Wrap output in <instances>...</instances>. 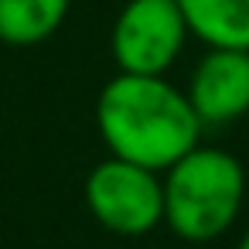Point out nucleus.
<instances>
[{
  "mask_svg": "<svg viewBox=\"0 0 249 249\" xmlns=\"http://www.w3.org/2000/svg\"><path fill=\"white\" fill-rule=\"evenodd\" d=\"M188 99L201 123L225 126L249 113V52L208 48L188 79Z\"/></svg>",
  "mask_w": 249,
  "mask_h": 249,
  "instance_id": "obj_5",
  "label": "nucleus"
},
{
  "mask_svg": "<svg viewBox=\"0 0 249 249\" xmlns=\"http://www.w3.org/2000/svg\"><path fill=\"white\" fill-rule=\"evenodd\" d=\"M235 249H249V229L242 232V239H239V246H235Z\"/></svg>",
  "mask_w": 249,
  "mask_h": 249,
  "instance_id": "obj_8",
  "label": "nucleus"
},
{
  "mask_svg": "<svg viewBox=\"0 0 249 249\" xmlns=\"http://www.w3.org/2000/svg\"><path fill=\"white\" fill-rule=\"evenodd\" d=\"M72 0H0V41L28 48L48 41L65 14Z\"/></svg>",
  "mask_w": 249,
  "mask_h": 249,
  "instance_id": "obj_7",
  "label": "nucleus"
},
{
  "mask_svg": "<svg viewBox=\"0 0 249 249\" xmlns=\"http://www.w3.org/2000/svg\"><path fill=\"white\" fill-rule=\"evenodd\" d=\"M86 205L103 229L147 235L164 222V174L109 154L86 178Z\"/></svg>",
  "mask_w": 249,
  "mask_h": 249,
  "instance_id": "obj_3",
  "label": "nucleus"
},
{
  "mask_svg": "<svg viewBox=\"0 0 249 249\" xmlns=\"http://www.w3.org/2000/svg\"><path fill=\"white\" fill-rule=\"evenodd\" d=\"M191 38L208 48L249 52V0H178Z\"/></svg>",
  "mask_w": 249,
  "mask_h": 249,
  "instance_id": "obj_6",
  "label": "nucleus"
},
{
  "mask_svg": "<svg viewBox=\"0 0 249 249\" xmlns=\"http://www.w3.org/2000/svg\"><path fill=\"white\" fill-rule=\"evenodd\" d=\"M96 126L113 157L167 171L201 140V120L184 89L164 75L120 72L96 99Z\"/></svg>",
  "mask_w": 249,
  "mask_h": 249,
  "instance_id": "obj_1",
  "label": "nucleus"
},
{
  "mask_svg": "<svg viewBox=\"0 0 249 249\" xmlns=\"http://www.w3.org/2000/svg\"><path fill=\"white\" fill-rule=\"evenodd\" d=\"M246 198V171L239 157L218 147H191L164 171V222L184 242H212L225 235Z\"/></svg>",
  "mask_w": 249,
  "mask_h": 249,
  "instance_id": "obj_2",
  "label": "nucleus"
},
{
  "mask_svg": "<svg viewBox=\"0 0 249 249\" xmlns=\"http://www.w3.org/2000/svg\"><path fill=\"white\" fill-rule=\"evenodd\" d=\"M191 38L178 0H126L113 24V58L120 72L167 75Z\"/></svg>",
  "mask_w": 249,
  "mask_h": 249,
  "instance_id": "obj_4",
  "label": "nucleus"
}]
</instances>
